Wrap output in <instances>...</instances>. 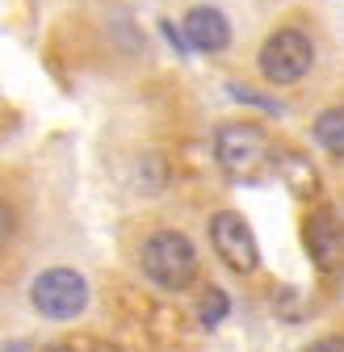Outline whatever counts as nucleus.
<instances>
[{
	"label": "nucleus",
	"mask_w": 344,
	"mask_h": 352,
	"mask_svg": "<svg viewBox=\"0 0 344 352\" xmlns=\"http://www.w3.org/2000/svg\"><path fill=\"white\" fill-rule=\"evenodd\" d=\"M227 311H231V302H227L223 289H206L202 302H197V319H202L206 327H219V323L227 319Z\"/></svg>",
	"instance_id": "obj_10"
},
{
	"label": "nucleus",
	"mask_w": 344,
	"mask_h": 352,
	"mask_svg": "<svg viewBox=\"0 0 344 352\" xmlns=\"http://www.w3.org/2000/svg\"><path fill=\"white\" fill-rule=\"evenodd\" d=\"M139 264L160 289H185L197 277V248L181 231H155L143 243Z\"/></svg>",
	"instance_id": "obj_2"
},
{
	"label": "nucleus",
	"mask_w": 344,
	"mask_h": 352,
	"mask_svg": "<svg viewBox=\"0 0 344 352\" xmlns=\"http://www.w3.org/2000/svg\"><path fill=\"white\" fill-rule=\"evenodd\" d=\"M101 352H122V348H101Z\"/></svg>",
	"instance_id": "obj_14"
},
{
	"label": "nucleus",
	"mask_w": 344,
	"mask_h": 352,
	"mask_svg": "<svg viewBox=\"0 0 344 352\" xmlns=\"http://www.w3.org/2000/svg\"><path fill=\"white\" fill-rule=\"evenodd\" d=\"M231 97H235V101H248V105H261V109H269V113H281L277 101H265V97H256L252 88H239V84H231Z\"/></svg>",
	"instance_id": "obj_11"
},
{
	"label": "nucleus",
	"mask_w": 344,
	"mask_h": 352,
	"mask_svg": "<svg viewBox=\"0 0 344 352\" xmlns=\"http://www.w3.org/2000/svg\"><path fill=\"white\" fill-rule=\"evenodd\" d=\"M273 168L286 176V185H290L298 197H311V193H315V168H311L303 155H277Z\"/></svg>",
	"instance_id": "obj_9"
},
{
	"label": "nucleus",
	"mask_w": 344,
	"mask_h": 352,
	"mask_svg": "<svg viewBox=\"0 0 344 352\" xmlns=\"http://www.w3.org/2000/svg\"><path fill=\"white\" fill-rule=\"evenodd\" d=\"M181 30L189 34L193 51H206V55H219L231 47V21L227 13H219L214 5H193L181 21Z\"/></svg>",
	"instance_id": "obj_7"
},
{
	"label": "nucleus",
	"mask_w": 344,
	"mask_h": 352,
	"mask_svg": "<svg viewBox=\"0 0 344 352\" xmlns=\"http://www.w3.org/2000/svg\"><path fill=\"white\" fill-rule=\"evenodd\" d=\"M307 352H344V340H340V336H323V340H315Z\"/></svg>",
	"instance_id": "obj_12"
},
{
	"label": "nucleus",
	"mask_w": 344,
	"mask_h": 352,
	"mask_svg": "<svg viewBox=\"0 0 344 352\" xmlns=\"http://www.w3.org/2000/svg\"><path fill=\"white\" fill-rule=\"evenodd\" d=\"M315 143L344 160V109L340 105H332V109H323L315 118Z\"/></svg>",
	"instance_id": "obj_8"
},
{
	"label": "nucleus",
	"mask_w": 344,
	"mask_h": 352,
	"mask_svg": "<svg viewBox=\"0 0 344 352\" xmlns=\"http://www.w3.org/2000/svg\"><path fill=\"white\" fill-rule=\"evenodd\" d=\"M30 302L42 319H76L89 306V281L76 269H47L30 285Z\"/></svg>",
	"instance_id": "obj_4"
},
{
	"label": "nucleus",
	"mask_w": 344,
	"mask_h": 352,
	"mask_svg": "<svg viewBox=\"0 0 344 352\" xmlns=\"http://www.w3.org/2000/svg\"><path fill=\"white\" fill-rule=\"evenodd\" d=\"M210 243L231 273H256V264H261L256 235L244 223V214H235V210H219L210 218Z\"/></svg>",
	"instance_id": "obj_5"
},
{
	"label": "nucleus",
	"mask_w": 344,
	"mask_h": 352,
	"mask_svg": "<svg viewBox=\"0 0 344 352\" xmlns=\"http://www.w3.org/2000/svg\"><path fill=\"white\" fill-rule=\"evenodd\" d=\"M315 63V42L303 30H277L265 38L261 55H256V67L269 84H298Z\"/></svg>",
	"instance_id": "obj_3"
},
{
	"label": "nucleus",
	"mask_w": 344,
	"mask_h": 352,
	"mask_svg": "<svg viewBox=\"0 0 344 352\" xmlns=\"http://www.w3.org/2000/svg\"><path fill=\"white\" fill-rule=\"evenodd\" d=\"M307 252L315 260V269L319 273H332L344 264V223L332 214V210H315L307 218Z\"/></svg>",
	"instance_id": "obj_6"
},
{
	"label": "nucleus",
	"mask_w": 344,
	"mask_h": 352,
	"mask_svg": "<svg viewBox=\"0 0 344 352\" xmlns=\"http://www.w3.org/2000/svg\"><path fill=\"white\" fill-rule=\"evenodd\" d=\"M42 352H72L67 344H51V348H42Z\"/></svg>",
	"instance_id": "obj_13"
},
{
	"label": "nucleus",
	"mask_w": 344,
	"mask_h": 352,
	"mask_svg": "<svg viewBox=\"0 0 344 352\" xmlns=\"http://www.w3.org/2000/svg\"><path fill=\"white\" fill-rule=\"evenodd\" d=\"M214 160L227 176H239V181H256L269 164H277L269 135L256 122H227L214 135Z\"/></svg>",
	"instance_id": "obj_1"
}]
</instances>
